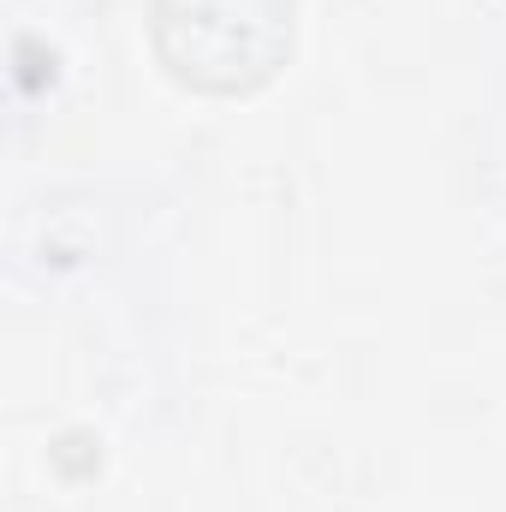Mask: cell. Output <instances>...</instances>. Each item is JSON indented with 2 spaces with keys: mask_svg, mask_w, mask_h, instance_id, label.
<instances>
[{
  "mask_svg": "<svg viewBox=\"0 0 506 512\" xmlns=\"http://www.w3.org/2000/svg\"><path fill=\"white\" fill-rule=\"evenodd\" d=\"M155 48L197 90H251L292 48V0H155Z\"/></svg>",
  "mask_w": 506,
  "mask_h": 512,
  "instance_id": "1",
  "label": "cell"
}]
</instances>
